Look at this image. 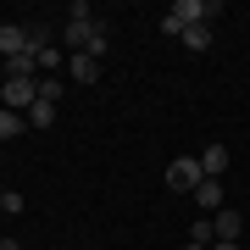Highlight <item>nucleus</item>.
I'll use <instances>...</instances> for the list:
<instances>
[{"label":"nucleus","instance_id":"9","mask_svg":"<svg viewBox=\"0 0 250 250\" xmlns=\"http://www.w3.org/2000/svg\"><path fill=\"white\" fill-rule=\"evenodd\" d=\"M39 72V56H11L6 62V78H34Z\"/></svg>","mask_w":250,"mask_h":250},{"label":"nucleus","instance_id":"4","mask_svg":"<svg viewBox=\"0 0 250 250\" xmlns=\"http://www.w3.org/2000/svg\"><path fill=\"white\" fill-rule=\"evenodd\" d=\"M195 200H200V211H206V217H217V211L228 206V189H223V178H200Z\"/></svg>","mask_w":250,"mask_h":250},{"label":"nucleus","instance_id":"8","mask_svg":"<svg viewBox=\"0 0 250 250\" xmlns=\"http://www.w3.org/2000/svg\"><path fill=\"white\" fill-rule=\"evenodd\" d=\"M184 45H189V50H211V22H195V28H184Z\"/></svg>","mask_w":250,"mask_h":250},{"label":"nucleus","instance_id":"15","mask_svg":"<svg viewBox=\"0 0 250 250\" xmlns=\"http://www.w3.org/2000/svg\"><path fill=\"white\" fill-rule=\"evenodd\" d=\"M67 22H95V6H89V0H72V17Z\"/></svg>","mask_w":250,"mask_h":250},{"label":"nucleus","instance_id":"14","mask_svg":"<svg viewBox=\"0 0 250 250\" xmlns=\"http://www.w3.org/2000/svg\"><path fill=\"white\" fill-rule=\"evenodd\" d=\"M56 67H67V50H39V72H56Z\"/></svg>","mask_w":250,"mask_h":250},{"label":"nucleus","instance_id":"18","mask_svg":"<svg viewBox=\"0 0 250 250\" xmlns=\"http://www.w3.org/2000/svg\"><path fill=\"white\" fill-rule=\"evenodd\" d=\"M211 250H239V245H233V239H217V245H211Z\"/></svg>","mask_w":250,"mask_h":250},{"label":"nucleus","instance_id":"20","mask_svg":"<svg viewBox=\"0 0 250 250\" xmlns=\"http://www.w3.org/2000/svg\"><path fill=\"white\" fill-rule=\"evenodd\" d=\"M0 195H6V184H0Z\"/></svg>","mask_w":250,"mask_h":250},{"label":"nucleus","instance_id":"1","mask_svg":"<svg viewBox=\"0 0 250 250\" xmlns=\"http://www.w3.org/2000/svg\"><path fill=\"white\" fill-rule=\"evenodd\" d=\"M211 11H206V0H172L167 11H161V34H178L184 39V28H195V22H206Z\"/></svg>","mask_w":250,"mask_h":250},{"label":"nucleus","instance_id":"11","mask_svg":"<svg viewBox=\"0 0 250 250\" xmlns=\"http://www.w3.org/2000/svg\"><path fill=\"white\" fill-rule=\"evenodd\" d=\"M189 245H217V228H211V217H200V223L189 228Z\"/></svg>","mask_w":250,"mask_h":250},{"label":"nucleus","instance_id":"13","mask_svg":"<svg viewBox=\"0 0 250 250\" xmlns=\"http://www.w3.org/2000/svg\"><path fill=\"white\" fill-rule=\"evenodd\" d=\"M28 45H34V56L50 50V28H45V22H28Z\"/></svg>","mask_w":250,"mask_h":250},{"label":"nucleus","instance_id":"19","mask_svg":"<svg viewBox=\"0 0 250 250\" xmlns=\"http://www.w3.org/2000/svg\"><path fill=\"white\" fill-rule=\"evenodd\" d=\"M184 250H206V245H184Z\"/></svg>","mask_w":250,"mask_h":250},{"label":"nucleus","instance_id":"12","mask_svg":"<svg viewBox=\"0 0 250 250\" xmlns=\"http://www.w3.org/2000/svg\"><path fill=\"white\" fill-rule=\"evenodd\" d=\"M22 134V117L17 111H6V106H0V139H17Z\"/></svg>","mask_w":250,"mask_h":250},{"label":"nucleus","instance_id":"17","mask_svg":"<svg viewBox=\"0 0 250 250\" xmlns=\"http://www.w3.org/2000/svg\"><path fill=\"white\" fill-rule=\"evenodd\" d=\"M0 250H22V245H17V239H6V233H0Z\"/></svg>","mask_w":250,"mask_h":250},{"label":"nucleus","instance_id":"6","mask_svg":"<svg viewBox=\"0 0 250 250\" xmlns=\"http://www.w3.org/2000/svg\"><path fill=\"white\" fill-rule=\"evenodd\" d=\"M67 72H72V83H100V62L95 56H67Z\"/></svg>","mask_w":250,"mask_h":250},{"label":"nucleus","instance_id":"10","mask_svg":"<svg viewBox=\"0 0 250 250\" xmlns=\"http://www.w3.org/2000/svg\"><path fill=\"white\" fill-rule=\"evenodd\" d=\"M56 106H62V100H34L28 123H34V128H50V123H56Z\"/></svg>","mask_w":250,"mask_h":250},{"label":"nucleus","instance_id":"7","mask_svg":"<svg viewBox=\"0 0 250 250\" xmlns=\"http://www.w3.org/2000/svg\"><path fill=\"white\" fill-rule=\"evenodd\" d=\"M200 172H206V178H223V172H228V150H223V145H206V150H200Z\"/></svg>","mask_w":250,"mask_h":250},{"label":"nucleus","instance_id":"5","mask_svg":"<svg viewBox=\"0 0 250 250\" xmlns=\"http://www.w3.org/2000/svg\"><path fill=\"white\" fill-rule=\"evenodd\" d=\"M211 228H217V239H233V245H239V228H245V217L233 211V206H223V211L211 217Z\"/></svg>","mask_w":250,"mask_h":250},{"label":"nucleus","instance_id":"2","mask_svg":"<svg viewBox=\"0 0 250 250\" xmlns=\"http://www.w3.org/2000/svg\"><path fill=\"white\" fill-rule=\"evenodd\" d=\"M200 178H206V172H200V156H178L167 167V189H184V195H195Z\"/></svg>","mask_w":250,"mask_h":250},{"label":"nucleus","instance_id":"3","mask_svg":"<svg viewBox=\"0 0 250 250\" xmlns=\"http://www.w3.org/2000/svg\"><path fill=\"white\" fill-rule=\"evenodd\" d=\"M0 56H6V62H11V56H34V45H28V28H22V22H6V28H0Z\"/></svg>","mask_w":250,"mask_h":250},{"label":"nucleus","instance_id":"16","mask_svg":"<svg viewBox=\"0 0 250 250\" xmlns=\"http://www.w3.org/2000/svg\"><path fill=\"white\" fill-rule=\"evenodd\" d=\"M39 100H62V83H56V78H39Z\"/></svg>","mask_w":250,"mask_h":250}]
</instances>
